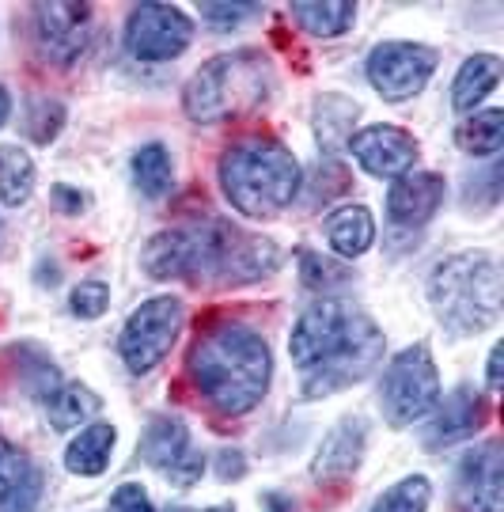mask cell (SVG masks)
I'll use <instances>...</instances> for the list:
<instances>
[{
    "instance_id": "obj_13",
    "label": "cell",
    "mask_w": 504,
    "mask_h": 512,
    "mask_svg": "<svg viewBox=\"0 0 504 512\" xmlns=\"http://www.w3.org/2000/svg\"><path fill=\"white\" fill-rule=\"evenodd\" d=\"M141 456L175 486H194L205 471V459H201V452H194L186 425L175 418H156L148 425V433L141 440Z\"/></svg>"
},
{
    "instance_id": "obj_12",
    "label": "cell",
    "mask_w": 504,
    "mask_h": 512,
    "mask_svg": "<svg viewBox=\"0 0 504 512\" xmlns=\"http://www.w3.org/2000/svg\"><path fill=\"white\" fill-rule=\"evenodd\" d=\"M455 505L459 512H504V456L497 440L463 456L455 471Z\"/></svg>"
},
{
    "instance_id": "obj_23",
    "label": "cell",
    "mask_w": 504,
    "mask_h": 512,
    "mask_svg": "<svg viewBox=\"0 0 504 512\" xmlns=\"http://www.w3.org/2000/svg\"><path fill=\"white\" fill-rule=\"evenodd\" d=\"M315 133L323 141L326 152H338V148L349 145L353 137V118H357V103H349L345 95H323L315 103Z\"/></svg>"
},
{
    "instance_id": "obj_16",
    "label": "cell",
    "mask_w": 504,
    "mask_h": 512,
    "mask_svg": "<svg viewBox=\"0 0 504 512\" xmlns=\"http://www.w3.org/2000/svg\"><path fill=\"white\" fill-rule=\"evenodd\" d=\"M444 194H448V186L436 171H406V175H398L391 194H387V213L395 224L414 228V224H425L440 209Z\"/></svg>"
},
{
    "instance_id": "obj_6",
    "label": "cell",
    "mask_w": 504,
    "mask_h": 512,
    "mask_svg": "<svg viewBox=\"0 0 504 512\" xmlns=\"http://www.w3.org/2000/svg\"><path fill=\"white\" fill-rule=\"evenodd\" d=\"M383 414L395 429H406L429 414L440 403V372L432 365L429 346L402 349L383 372V391H379Z\"/></svg>"
},
{
    "instance_id": "obj_4",
    "label": "cell",
    "mask_w": 504,
    "mask_h": 512,
    "mask_svg": "<svg viewBox=\"0 0 504 512\" xmlns=\"http://www.w3.org/2000/svg\"><path fill=\"white\" fill-rule=\"evenodd\" d=\"M273 92V65L258 50L220 54L190 80L182 95L186 114L194 122H232L243 114H254Z\"/></svg>"
},
{
    "instance_id": "obj_27",
    "label": "cell",
    "mask_w": 504,
    "mask_h": 512,
    "mask_svg": "<svg viewBox=\"0 0 504 512\" xmlns=\"http://www.w3.org/2000/svg\"><path fill=\"white\" fill-rule=\"evenodd\" d=\"M353 16H357V4H349V0H338V4H292V19L319 38L342 35L345 27H353Z\"/></svg>"
},
{
    "instance_id": "obj_9",
    "label": "cell",
    "mask_w": 504,
    "mask_h": 512,
    "mask_svg": "<svg viewBox=\"0 0 504 512\" xmlns=\"http://www.w3.org/2000/svg\"><path fill=\"white\" fill-rule=\"evenodd\" d=\"M379 357H383V334H379L368 315H360L357 330L345 342L342 353H334L330 361L304 372V395L307 399H319V395H334L342 387L357 384V380H364L379 365Z\"/></svg>"
},
{
    "instance_id": "obj_36",
    "label": "cell",
    "mask_w": 504,
    "mask_h": 512,
    "mask_svg": "<svg viewBox=\"0 0 504 512\" xmlns=\"http://www.w3.org/2000/svg\"><path fill=\"white\" fill-rule=\"evenodd\" d=\"M243 471H247V463H243L239 452H220V459H216V478H220V482H232V478H239Z\"/></svg>"
},
{
    "instance_id": "obj_31",
    "label": "cell",
    "mask_w": 504,
    "mask_h": 512,
    "mask_svg": "<svg viewBox=\"0 0 504 512\" xmlns=\"http://www.w3.org/2000/svg\"><path fill=\"white\" fill-rule=\"evenodd\" d=\"M110 304V289L103 281H84V285H76L72 289V300L69 308L72 315H80V319H99Z\"/></svg>"
},
{
    "instance_id": "obj_22",
    "label": "cell",
    "mask_w": 504,
    "mask_h": 512,
    "mask_svg": "<svg viewBox=\"0 0 504 512\" xmlns=\"http://www.w3.org/2000/svg\"><path fill=\"white\" fill-rule=\"evenodd\" d=\"M110 448H114V425L95 421L88 429H80V437L69 444L65 467H69L72 475H103L110 463Z\"/></svg>"
},
{
    "instance_id": "obj_2",
    "label": "cell",
    "mask_w": 504,
    "mask_h": 512,
    "mask_svg": "<svg viewBox=\"0 0 504 512\" xmlns=\"http://www.w3.org/2000/svg\"><path fill=\"white\" fill-rule=\"evenodd\" d=\"M300 164L277 141H239L220 156V186L247 217H277L300 194Z\"/></svg>"
},
{
    "instance_id": "obj_17",
    "label": "cell",
    "mask_w": 504,
    "mask_h": 512,
    "mask_svg": "<svg viewBox=\"0 0 504 512\" xmlns=\"http://www.w3.org/2000/svg\"><path fill=\"white\" fill-rule=\"evenodd\" d=\"M360 456H364V425L357 418L342 421L330 437L323 440L319 456L311 463V478L326 486V482H342L360 467Z\"/></svg>"
},
{
    "instance_id": "obj_40",
    "label": "cell",
    "mask_w": 504,
    "mask_h": 512,
    "mask_svg": "<svg viewBox=\"0 0 504 512\" xmlns=\"http://www.w3.org/2000/svg\"><path fill=\"white\" fill-rule=\"evenodd\" d=\"M8 110H12V99H8V92L0 88V126L8 122Z\"/></svg>"
},
{
    "instance_id": "obj_7",
    "label": "cell",
    "mask_w": 504,
    "mask_h": 512,
    "mask_svg": "<svg viewBox=\"0 0 504 512\" xmlns=\"http://www.w3.org/2000/svg\"><path fill=\"white\" fill-rule=\"evenodd\" d=\"M182 330V300L175 296H152L129 315L126 330L118 338V353L129 372H152L171 353Z\"/></svg>"
},
{
    "instance_id": "obj_29",
    "label": "cell",
    "mask_w": 504,
    "mask_h": 512,
    "mask_svg": "<svg viewBox=\"0 0 504 512\" xmlns=\"http://www.w3.org/2000/svg\"><path fill=\"white\" fill-rule=\"evenodd\" d=\"M133 179H137V190L148 194V198H163L171 190V152L163 145H144L137 156H133Z\"/></svg>"
},
{
    "instance_id": "obj_34",
    "label": "cell",
    "mask_w": 504,
    "mask_h": 512,
    "mask_svg": "<svg viewBox=\"0 0 504 512\" xmlns=\"http://www.w3.org/2000/svg\"><path fill=\"white\" fill-rule=\"evenodd\" d=\"M300 266H304V281L311 289H334V285H345L349 281V270L338 266V262H326L319 255H300Z\"/></svg>"
},
{
    "instance_id": "obj_21",
    "label": "cell",
    "mask_w": 504,
    "mask_h": 512,
    "mask_svg": "<svg viewBox=\"0 0 504 512\" xmlns=\"http://www.w3.org/2000/svg\"><path fill=\"white\" fill-rule=\"evenodd\" d=\"M501 80V57L493 54H474L470 61H463V69L451 84V103L455 110H474L486 99Z\"/></svg>"
},
{
    "instance_id": "obj_41",
    "label": "cell",
    "mask_w": 504,
    "mask_h": 512,
    "mask_svg": "<svg viewBox=\"0 0 504 512\" xmlns=\"http://www.w3.org/2000/svg\"><path fill=\"white\" fill-rule=\"evenodd\" d=\"M167 512H198V509H186V505H171ZM205 512H232L228 505H216V509H205Z\"/></svg>"
},
{
    "instance_id": "obj_20",
    "label": "cell",
    "mask_w": 504,
    "mask_h": 512,
    "mask_svg": "<svg viewBox=\"0 0 504 512\" xmlns=\"http://www.w3.org/2000/svg\"><path fill=\"white\" fill-rule=\"evenodd\" d=\"M376 239V220L364 205H345L326 217V243L342 258H357L372 247Z\"/></svg>"
},
{
    "instance_id": "obj_30",
    "label": "cell",
    "mask_w": 504,
    "mask_h": 512,
    "mask_svg": "<svg viewBox=\"0 0 504 512\" xmlns=\"http://www.w3.org/2000/svg\"><path fill=\"white\" fill-rule=\"evenodd\" d=\"M429 497H432V486L425 475H414V478H402L398 486H391L387 494L379 497L372 512H425L429 509Z\"/></svg>"
},
{
    "instance_id": "obj_19",
    "label": "cell",
    "mask_w": 504,
    "mask_h": 512,
    "mask_svg": "<svg viewBox=\"0 0 504 512\" xmlns=\"http://www.w3.org/2000/svg\"><path fill=\"white\" fill-rule=\"evenodd\" d=\"M486 418V406L482 399L467 391V387H459V391H451L444 406L436 410V421L429 425V433H425V444L429 448H440V444H451V440H463L470 437L478 425Z\"/></svg>"
},
{
    "instance_id": "obj_1",
    "label": "cell",
    "mask_w": 504,
    "mask_h": 512,
    "mask_svg": "<svg viewBox=\"0 0 504 512\" xmlns=\"http://www.w3.org/2000/svg\"><path fill=\"white\" fill-rule=\"evenodd\" d=\"M270 346L243 323H220L205 330L190 349V376L201 399L224 418H239L262 403L270 387Z\"/></svg>"
},
{
    "instance_id": "obj_5",
    "label": "cell",
    "mask_w": 504,
    "mask_h": 512,
    "mask_svg": "<svg viewBox=\"0 0 504 512\" xmlns=\"http://www.w3.org/2000/svg\"><path fill=\"white\" fill-rule=\"evenodd\" d=\"M277 266L270 239L239 232L224 220H209L186 232V277L194 285H247Z\"/></svg>"
},
{
    "instance_id": "obj_24",
    "label": "cell",
    "mask_w": 504,
    "mask_h": 512,
    "mask_svg": "<svg viewBox=\"0 0 504 512\" xmlns=\"http://www.w3.org/2000/svg\"><path fill=\"white\" fill-rule=\"evenodd\" d=\"M99 410H103V399L84 384L57 387L54 395L46 399V418L54 421V429H72L80 421H91Z\"/></svg>"
},
{
    "instance_id": "obj_15",
    "label": "cell",
    "mask_w": 504,
    "mask_h": 512,
    "mask_svg": "<svg viewBox=\"0 0 504 512\" xmlns=\"http://www.w3.org/2000/svg\"><path fill=\"white\" fill-rule=\"evenodd\" d=\"M357 164L376 179H398L417 164V141L398 126H368L349 137Z\"/></svg>"
},
{
    "instance_id": "obj_18",
    "label": "cell",
    "mask_w": 504,
    "mask_h": 512,
    "mask_svg": "<svg viewBox=\"0 0 504 512\" xmlns=\"http://www.w3.org/2000/svg\"><path fill=\"white\" fill-rule=\"evenodd\" d=\"M42 475L19 448L0 437V512H35Z\"/></svg>"
},
{
    "instance_id": "obj_38",
    "label": "cell",
    "mask_w": 504,
    "mask_h": 512,
    "mask_svg": "<svg viewBox=\"0 0 504 512\" xmlns=\"http://www.w3.org/2000/svg\"><path fill=\"white\" fill-rule=\"evenodd\" d=\"M501 387V346L489 349V391Z\"/></svg>"
},
{
    "instance_id": "obj_14",
    "label": "cell",
    "mask_w": 504,
    "mask_h": 512,
    "mask_svg": "<svg viewBox=\"0 0 504 512\" xmlns=\"http://www.w3.org/2000/svg\"><path fill=\"white\" fill-rule=\"evenodd\" d=\"M35 46L54 65H69L88 42V4H35Z\"/></svg>"
},
{
    "instance_id": "obj_37",
    "label": "cell",
    "mask_w": 504,
    "mask_h": 512,
    "mask_svg": "<svg viewBox=\"0 0 504 512\" xmlns=\"http://www.w3.org/2000/svg\"><path fill=\"white\" fill-rule=\"evenodd\" d=\"M54 198H57V205H61L65 213H80V209H84V202H88L80 190H69V186H54Z\"/></svg>"
},
{
    "instance_id": "obj_32",
    "label": "cell",
    "mask_w": 504,
    "mask_h": 512,
    "mask_svg": "<svg viewBox=\"0 0 504 512\" xmlns=\"http://www.w3.org/2000/svg\"><path fill=\"white\" fill-rule=\"evenodd\" d=\"M262 16V4H201V19L213 31H235L239 19Z\"/></svg>"
},
{
    "instance_id": "obj_25",
    "label": "cell",
    "mask_w": 504,
    "mask_h": 512,
    "mask_svg": "<svg viewBox=\"0 0 504 512\" xmlns=\"http://www.w3.org/2000/svg\"><path fill=\"white\" fill-rule=\"evenodd\" d=\"M35 190V164L16 145H0V202L23 205Z\"/></svg>"
},
{
    "instance_id": "obj_10",
    "label": "cell",
    "mask_w": 504,
    "mask_h": 512,
    "mask_svg": "<svg viewBox=\"0 0 504 512\" xmlns=\"http://www.w3.org/2000/svg\"><path fill=\"white\" fill-rule=\"evenodd\" d=\"M436 73V50L417 42H383L368 57V80L383 99H410Z\"/></svg>"
},
{
    "instance_id": "obj_26",
    "label": "cell",
    "mask_w": 504,
    "mask_h": 512,
    "mask_svg": "<svg viewBox=\"0 0 504 512\" xmlns=\"http://www.w3.org/2000/svg\"><path fill=\"white\" fill-rule=\"evenodd\" d=\"M455 141L470 156H497L504 141V114L501 110H482L463 118V126L455 129Z\"/></svg>"
},
{
    "instance_id": "obj_39",
    "label": "cell",
    "mask_w": 504,
    "mask_h": 512,
    "mask_svg": "<svg viewBox=\"0 0 504 512\" xmlns=\"http://www.w3.org/2000/svg\"><path fill=\"white\" fill-rule=\"evenodd\" d=\"M266 505H270L273 512H292V501H285V497H277V494L266 497Z\"/></svg>"
},
{
    "instance_id": "obj_33",
    "label": "cell",
    "mask_w": 504,
    "mask_h": 512,
    "mask_svg": "<svg viewBox=\"0 0 504 512\" xmlns=\"http://www.w3.org/2000/svg\"><path fill=\"white\" fill-rule=\"evenodd\" d=\"M61 122H65L61 103L38 99L35 107H31V122H27V129H31V137H35L38 145H50V141L57 137V129H61Z\"/></svg>"
},
{
    "instance_id": "obj_35",
    "label": "cell",
    "mask_w": 504,
    "mask_h": 512,
    "mask_svg": "<svg viewBox=\"0 0 504 512\" xmlns=\"http://www.w3.org/2000/svg\"><path fill=\"white\" fill-rule=\"evenodd\" d=\"M110 512H156L152 509V501L144 494L137 482H126V486H118L114 497H110Z\"/></svg>"
},
{
    "instance_id": "obj_11",
    "label": "cell",
    "mask_w": 504,
    "mask_h": 512,
    "mask_svg": "<svg viewBox=\"0 0 504 512\" xmlns=\"http://www.w3.org/2000/svg\"><path fill=\"white\" fill-rule=\"evenodd\" d=\"M194 38L190 19L171 4H141L133 8L126 27V50L137 61H171Z\"/></svg>"
},
{
    "instance_id": "obj_28",
    "label": "cell",
    "mask_w": 504,
    "mask_h": 512,
    "mask_svg": "<svg viewBox=\"0 0 504 512\" xmlns=\"http://www.w3.org/2000/svg\"><path fill=\"white\" fill-rule=\"evenodd\" d=\"M144 270L156 281L186 274V232H160L144 247Z\"/></svg>"
},
{
    "instance_id": "obj_8",
    "label": "cell",
    "mask_w": 504,
    "mask_h": 512,
    "mask_svg": "<svg viewBox=\"0 0 504 512\" xmlns=\"http://www.w3.org/2000/svg\"><path fill=\"white\" fill-rule=\"evenodd\" d=\"M357 319H360L357 311H349L345 304H338V300H315V304L296 319V327H292V338H288L292 361L304 368V372L330 361V357L342 353L345 342L353 338Z\"/></svg>"
},
{
    "instance_id": "obj_3",
    "label": "cell",
    "mask_w": 504,
    "mask_h": 512,
    "mask_svg": "<svg viewBox=\"0 0 504 512\" xmlns=\"http://www.w3.org/2000/svg\"><path fill=\"white\" fill-rule=\"evenodd\" d=\"M432 308L451 334H482L501 315V266L486 251H463L436 266L429 281Z\"/></svg>"
}]
</instances>
